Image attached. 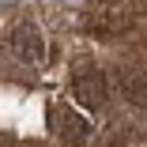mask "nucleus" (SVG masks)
Instances as JSON below:
<instances>
[{"label":"nucleus","mask_w":147,"mask_h":147,"mask_svg":"<svg viewBox=\"0 0 147 147\" xmlns=\"http://www.w3.org/2000/svg\"><path fill=\"white\" fill-rule=\"evenodd\" d=\"M45 125L61 136L68 147H76V143H87L94 136V128H91V121H87L83 113H76L72 106H64V102H53L49 109H45Z\"/></svg>","instance_id":"nucleus-1"},{"label":"nucleus","mask_w":147,"mask_h":147,"mask_svg":"<svg viewBox=\"0 0 147 147\" xmlns=\"http://www.w3.org/2000/svg\"><path fill=\"white\" fill-rule=\"evenodd\" d=\"M106 91H109V83H106V76H102L98 68H87V72H79V76L72 79V94H76V102L87 106V109L102 106Z\"/></svg>","instance_id":"nucleus-2"},{"label":"nucleus","mask_w":147,"mask_h":147,"mask_svg":"<svg viewBox=\"0 0 147 147\" xmlns=\"http://www.w3.org/2000/svg\"><path fill=\"white\" fill-rule=\"evenodd\" d=\"M11 49L26 64H42L45 61V38L34 30V26H19V30L11 34Z\"/></svg>","instance_id":"nucleus-3"},{"label":"nucleus","mask_w":147,"mask_h":147,"mask_svg":"<svg viewBox=\"0 0 147 147\" xmlns=\"http://www.w3.org/2000/svg\"><path fill=\"white\" fill-rule=\"evenodd\" d=\"M117 87H121V94L132 106L147 109V68H136V64L121 68V72H117Z\"/></svg>","instance_id":"nucleus-4"}]
</instances>
